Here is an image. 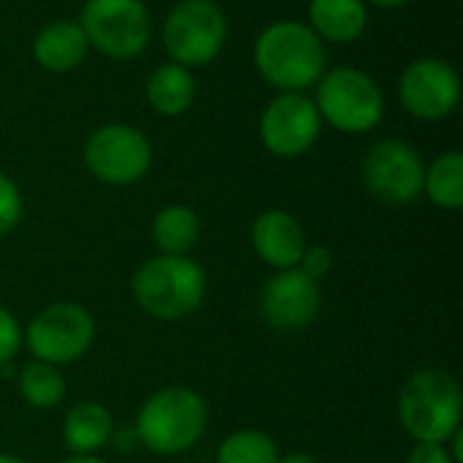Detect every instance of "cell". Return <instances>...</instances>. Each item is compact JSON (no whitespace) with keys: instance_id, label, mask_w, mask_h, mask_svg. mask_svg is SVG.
<instances>
[{"instance_id":"1","label":"cell","mask_w":463,"mask_h":463,"mask_svg":"<svg viewBox=\"0 0 463 463\" xmlns=\"http://www.w3.org/2000/svg\"><path fill=\"white\" fill-rule=\"evenodd\" d=\"M255 65L269 84L285 92H301L323 76L326 46L309 24L282 19L258 35Z\"/></svg>"},{"instance_id":"2","label":"cell","mask_w":463,"mask_h":463,"mask_svg":"<svg viewBox=\"0 0 463 463\" xmlns=\"http://www.w3.org/2000/svg\"><path fill=\"white\" fill-rule=\"evenodd\" d=\"M138 309L155 320L190 317L206 296V274L187 255H157L130 282Z\"/></svg>"},{"instance_id":"3","label":"cell","mask_w":463,"mask_h":463,"mask_svg":"<svg viewBox=\"0 0 463 463\" xmlns=\"http://www.w3.org/2000/svg\"><path fill=\"white\" fill-rule=\"evenodd\" d=\"M463 396L453 374L423 369L399 393V423L418 442H448L461 429Z\"/></svg>"},{"instance_id":"4","label":"cell","mask_w":463,"mask_h":463,"mask_svg":"<svg viewBox=\"0 0 463 463\" xmlns=\"http://www.w3.org/2000/svg\"><path fill=\"white\" fill-rule=\"evenodd\" d=\"M209 420L206 402L190 388H163L152 393L136 418L141 445L157 456H179L203 437Z\"/></svg>"},{"instance_id":"5","label":"cell","mask_w":463,"mask_h":463,"mask_svg":"<svg viewBox=\"0 0 463 463\" xmlns=\"http://www.w3.org/2000/svg\"><path fill=\"white\" fill-rule=\"evenodd\" d=\"M315 106L320 119L331 122L342 133H369L377 128L385 111L383 90L377 81L358 68H334L317 79Z\"/></svg>"},{"instance_id":"6","label":"cell","mask_w":463,"mask_h":463,"mask_svg":"<svg viewBox=\"0 0 463 463\" xmlns=\"http://www.w3.org/2000/svg\"><path fill=\"white\" fill-rule=\"evenodd\" d=\"M228 35L225 14L214 0H179L163 24V41L174 62L184 68L212 62Z\"/></svg>"},{"instance_id":"7","label":"cell","mask_w":463,"mask_h":463,"mask_svg":"<svg viewBox=\"0 0 463 463\" xmlns=\"http://www.w3.org/2000/svg\"><path fill=\"white\" fill-rule=\"evenodd\" d=\"M79 24L90 46L114 60L136 57L152 35L144 0H87Z\"/></svg>"},{"instance_id":"8","label":"cell","mask_w":463,"mask_h":463,"mask_svg":"<svg viewBox=\"0 0 463 463\" xmlns=\"http://www.w3.org/2000/svg\"><path fill=\"white\" fill-rule=\"evenodd\" d=\"M24 342L35 361L52 364V366L73 364L92 347L95 320L84 307L60 301V304L41 309L30 320L24 331Z\"/></svg>"},{"instance_id":"9","label":"cell","mask_w":463,"mask_h":463,"mask_svg":"<svg viewBox=\"0 0 463 463\" xmlns=\"http://www.w3.org/2000/svg\"><path fill=\"white\" fill-rule=\"evenodd\" d=\"M84 163L95 179L125 187L149 171L152 146L146 136L130 125H103L87 138Z\"/></svg>"},{"instance_id":"10","label":"cell","mask_w":463,"mask_h":463,"mask_svg":"<svg viewBox=\"0 0 463 463\" xmlns=\"http://www.w3.org/2000/svg\"><path fill=\"white\" fill-rule=\"evenodd\" d=\"M423 176L420 152L402 138L377 141L364 160V182L385 203H412L423 193Z\"/></svg>"},{"instance_id":"11","label":"cell","mask_w":463,"mask_h":463,"mask_svg":"<svg viewBox=\"0 0 463 463\" xmlns=\"http://www.w3.org/2000/svg\"><path fill=\"white\" fill-rule=\"evenodd\" d=\"M320 111L301 92H285L269 103L260 117V141L271 155L298 157L320 136Z\"/></svg>"},{"instance_id":"12","label":"cell","mask_w":463,"mask_h":463,"mask_svg":"<svg viewBox=\"0 0 463 463\" xmlns=\"http://www.w3.org/2000/svg\"><path fill=\"white\" fill-rule=\"evenodd\" d=\"M399 98L412 117L442 119L458 106L461 79L450 62L420 57L404 68L399 79Z\"/></svg>"},{"instance_id":"13","label":"cell","mask_w":463,"mask_h":463,"mask_svg":"<svg viewBox=\"0 0 463 463\" xmlns=\"http://www.w3.org/2000/svg\"><path fill=\"white\" fill-rule=\"evenodd\" d=\"M320 312V282L301 269L277 271L260 290V315L277 331H298Z\"/></svg>"},{"instance_id":"14","label":"cell","mask_w":463,"mask_h":463,"mask_svg":"<svg viewBox=\"0 0 463 463\" xmlns=\"http://www.w3.org/2000/svg\"><path fill=\"white\" fill-rule=\"evenodd\" d=\"M252 247L258 258L274 269H298L307 244V233L301 222L282 212V209H269L258 214L252 222Z\"/></svg>"},{"instance_id":"15","label":"cell","mask_w":463,"mask_h":463,"mask_svg":"<svg viewBox=\"0 0 463 463\" xmlns=\"http://www.w3.org/2000/svg\"><path fill=\"white\" fill-rule=\"evenodd\" d=\"M87 52H90V41L81 24L68 19H57L46 24L33 41V54L38 65L52 73H65L76 68L87 57Z\"/></svg>"},{"instance_id":"16","label":"cell","mask_w":463,"mask_h":463,"mask_svg":"<svg viewBox=\"0 0 463 463\" xmlns=\"http://www.w3.org/2000/svg\"><path fill=\"white\" fill-rule=\"evenodd\" d=\"M111 434L114 418L106 407L95 402H81L71 407L62 423V439L73 456H92L111 439Z\"/></svg>"},{"instance_id":"17","label":"cell","mask_w":463,"mask_h":463,"mask_svg":"<svg viewBox=\"0 0 463 463\" xmlns=\"http://www.w3.org/2000/svg\"><path fill=\"white\" fill-rule=\"evenodd\" d=\"M366 3L364 0H312L309 3V27L336 43L355 41L366 27Z\"/></svg>"},{"instance_id":"18","label":"cell","mask_w":463,"mask_h":463,"mask_svg":"<svg viewBox=\"0 0 463 463\" xmlns=\"http://www.w3.org/2000/svg\"><path fill=\"white\" fill-rule=\"evenodd\" d=\"M146 98H149L155 111H160L165 117H176V114L190 109V103L195 98V81L184 65L165 62L149 76Z\"/></svg>"},{"instance_id":"19","label":"cell","mask_w":463,"mask_h":463,"mask_svg":"<svg viewBox=\"0 0 463 463\" xmlns=\"http://www.w3.org/2000/svg\"><path fill=\"white\" fill-rule=\"evenodd\" d=\"M152 239L163 255H187L201 239V220L187 206H165L152 220Z\"/></svg>"},{"instance_id":"20","label":"cell","mask_w":463,"mask_h":463,"mask_svg":"<svg viewBox=\"0 0 463 463\" xmlns=\"http://www.w3.org/2000/svg\"><path fill=\"white\" fill-rule=\"evenodd\" d=\"M423 193L448 212H456L463 206V155L461 152H445L439 155L423 176Z\"/></svg>"},{"instance_id":"21","label":"cell","mask_w":463,"mask_h":463,"mask_svg":"<svg viewBox=\"0 0 463 463\" xmlns=\"http://www.w3.org/2000/svg\"><path fill=\"white\" fill-rule=\"evenodd\" d=\"M19 393L35 410H52L65 399V377L57 366L30 361L19 372Z\"/></svg>"},{"instance_id":"22","label":"cell","mask_w":463,"mask_h":463,"mask_svg":"<svg viewBox=\"0 0 463 463\" xmlns=\"http://www.w3.org/2000/svg\"><path fill=\"white\" fill-rule=\"evenodd\" d=\"M279 450L274 439L263 431H236L231 434L220 450H217V463H277Z\"/></svg>"},{"instance_id":"23","label":"cell","mask_w":463,"mask_h":463,"mask_svg":"<svg viewBox=\"0 0 463 463\" xmlns=\"http://www.w3.org/2000/svg\"><path fill=\"white\" fill-rule=\"evenodd\" d=\"M19 217H22V193L5 174H0V239L16 228Z\"/></svg>"},{"instance_id":"24","label":"cell","mask_w":463,"mask_h":463,"mask_svg":"<svg viewBox=\"0 0 463 463\" xmlns=\"http://www.w3.org/2000/svg\"><path fill=\"white\" fill-rule=\"evenodd\" d=\"M22 347V328L16 323V317L0 307V366L11 364L14 355Z\"/></svg>"},{"instance_id":"25","label":"cell","mask_w":463,"mask_h":463,"mask_svg":"<svg viewBox=\"0 0 463 463\" xmlns=\"http://www.w3.org/2000/svg\"><path fill=\"white\" fill-rule=\"evenodd\" d=\"M298 266H301L304 274H309L312 279L320 282V279L334 269V252H331L328 247H323V244H312V247L304 250Z\"/></svg>"},{"instance_id":"26","label":"cell","mask_w":463,"mask_h":463,"mask_svg":"<svg viewBox=\"0 0 463 463\" xmlns=\"http://www.w3.org/2000/svg\"><path fill=\"white\" fill-rule=\"evenodd\" d=\"M407 463H456L442 442H418Z\"/></svg>"},{"instance_id":"27","label":"cell","mask_w":463,"mask_h":463,"mask_svg":"<svg viewBox=\"0 0 463 463\" xmlns=\"http://www.w3.org/2000/svg\"><path fill=\"white\" fill-rule=\"evenodd\" d=\"M277 463H317L312 456H307V453H290V456H279V461Z\"/></svg>"},{"instance_id":"28","label":"cell","mask_w":463,"mask_h":463,"mask_svg":"<svg viewBox=\"0 0 463 463\" xmlns=\"http://www.w3.org/2000/svg\"><path fill=\"white\" fill-rule=\"evenodd\" d=\"M62 463H106V461H100V458H95V456H71L68 461H62Z\"/></svg>"},{"instance_id":"29","label":"cell","mask_w":463,"mask_h":463,"mask_svg":"<svg viewBox=\"0 0 463 463\" xmlns=\"http://www.w3.org/2000/svg\"><path fill=\"white\" fill-rule=\"evenodd\" d=\"M374 5H383V8H399V5H404V3H410V0H372Z\"/></svg>"},{"instance_id":"30","label":"cell","mask_w":463,"mask_h":463,"mask_svg":"<svg viewBox=\"0 0 463 463\" xmlns=\"http://www.w3.org/2000/svg\"><path fill=\"white\" fill-rule=\"evenodd\" d=\"M0 463H24L19 456H11V453H0Z\"/></svg>"}]
</instances>
